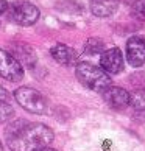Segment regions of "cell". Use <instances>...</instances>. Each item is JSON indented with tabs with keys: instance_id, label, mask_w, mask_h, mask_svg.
I'll return each instance as SVG.
<instances>
[{
	"instance_id": "4fadbf2b",
	"label": "cell",
	"mask_w": 145,
	"mask_h": 151,
	"mask_svg": "<svg viewBox=\"0 0 145 151\" xmlns=\"http://www.w3.org/2000/svg\"><path fill=\"white\" fill-rule=\"evenodd\" d=\"M131 14L137 20H145V0H136L131 6Z\"/></svg>"
},
{
	"instance_id": "5bb4252c",
	"label": "cell",
	"mask_w": 145,
	"mask_h": 151,
	"mask_svg": "<svg viewBox=\"0 0 145 151\" xmlns=\"http://www.w3.org/2000/svg\"><path fill=\"white\" fill-rule=\"evenodd\" d=\"M13 115H14V109H13V106L8 104L6 101H0V123L8 122Z\"/></svg>"
},
{
	"instance_id": "ba28073f",
	"label": "cell",
	"mask_w": 145,
	"mask_h": 151,
	"mask_svg": "<svg viewBox=\"0 0 145 151\" xmlns=\"http://www.w3.org/2000/svg\"><path fill=\"white\" fill-rule=\"evenodd\" d=\"M103 100L111 106L113 109H125L130 106V92L125 91L122 87H115V86H109L105 92H102Z\"/></svg>"
},
{
	"instance_id": "30bf717a",
	"label": "cell",
	"mask_w": 145,
	"mask_h": 151,
	"mask_svg": "<svg viewBox=\"0 0 145 151\" xmlns=\"http://www.w3.org/2000/svg\"><path fill=\"white\" fill-rule=\"evenodd\" d=\"M119 8V0H91V11L97 17H109Z\"/></svg>"
},
{
	"instance_id": "e0dca14e",
	"label": "cell",
	"mask_w": 145,
	"mask_h": 151,
	"mask_svg": "<svg viewBox=\"0 0 145 151\" xmlns=\"http://www.w3.org/2000/svg\"><path fill=\"white\" fill-rule=\"evenodd\" d=\"M36 151H56L55 148H50V147H44V148H39V150H36Z\"/></svg>"
},
{
	"instance_id": "7a4b0ae2",
	"label": "cell",
	"mask_w": 145,
	"mask_h": 151,
	"mask_svg": "<svg viewBox=\"0 0 145 151\" xmlns=\"http://www.w3.org/2000/svg\"><path fill=\"white\" fill-rule=\"evenodd\" d=\"M75 73L78 81L81 83L84 87L91 89L95 92H105L109 86H113L111 83V76L105 70H102L100 67L94 65L91 63H78Z\"/></svg>"
},
{
	"instance_id": "2e32d148",
	"label": "cell",
	"mask_w": 145,
	"mask_h": 151,
	"mask_svg": "<svg viewBox=\"0 0 145 151\" xmlns=\"http://www.w3.org/2000/svg\"><path fill=\"white\" fill-rule=\"evenodd\" d=\"M8 11V2H5V0H0V14L6 13Z\"/></svg>"
},
{
	"instance_id": "277c9868",
	"label": "cell",
	"mask_w": 145,
	"mask_h": 151,
	"mask_svg": "<svg viewBox=\"0 0 145 151\" xmlns=\"http://www.w3.org/2000/svg\"><path fill=\"white\" fill-rule=\"evenodd\" d=\"M0 76L8 81L17 83L24 78V69L22 64L13 55L0 48Z\"/></svg>"
},
{
	"instance_id": "52a82bcc",
	"label": "cell",
	"mask_w": 145,
	"mask_h": 151,
	"mask_svg": "<svg viewBox=\"0 0 145 151\" xmlns=\"http://www.w3.org/2000/svg\"><path fill=\"white\" fill-rule=\"evenodd\" d=\"M126 61L133 67H141L145 64V39L141 36H133L126 41Z\"/></svg>"
},
{
	"instance_id": "7c38bea8",
	"label": "cell",
	"mask_w": 145,
	"mask_h": 151,
	"mask_svg": "<svg viewBox=\"0 0 145 151\" xmlns=\"http://www.w3.org/2000/svg\"><path fill=\"white\" fill-rule=\"evenodd\" d=\"M105 52V44L102 39H97V37H91L87 39L86 45H84V53L87 55H98V53H103Z\"/></svg>"
},
{
	"instance_id": "8992f818",
	"label": "cell",
	"mask_w": 145,
	"mask_h": 151,
	"mask_svg": "<svg viewBox=\"0 0 145 151\" xmlns=\"http://www.w3.org/2000/svg\"><path fill=\"white\" fill-rule=\"evenodd\" d=\"M100 69L113 75L120 73L123 70V53H122V50L117 47L105 50L100 56Z\"/></svg>"
},
{
	"instance_id": "3957f363",
	"label": "cell",
	"mask_w": 145,
	"mask_h": 151,
	"mask_svg": "<svg viewBox=\"0 0 145 151\" xmlns=\"http://www.w3.org/2000/svg\"><path fill=\"white\" fill-rule=\"evenodd\" d=\"M14 98L22 108L31 114H44L47 111V98L31 87H19L14 92Z\"/></svg>"
},
{
	"instance_id": "9c48e42d",
	"label": "cell",
	"mask_w": 145,
	"mask_h": 151,
	"mask_svg": "<svg viewBox=\"0 0 145 151\" xmlns=\"http://www.w3.org/2000/svg\"><path fill=\"white\" fill-rule=\"evenodd\" d=\"M50 53H52L53 59L56 63L63 64V65H70L76 61V52L69 45H64V44H56L50 48Z\"/></svg>"
},
{
	"instance_id": "5b68a950",
	"label": "cell",
	"mask_w": 145,
	"mask_h": 151,
	"mask_svg": "<svg viewBox=\"0 0 145 151\" xmlns=\"http://www.w3.org/2000/svg\"><path fill=\"white\" fill-rule=\"evenodd\" d=\"M11 17L16 24L28 27L36 24V20L39 19V9L30 2H19L14 3L11 8Z\"/></svg>"
},
{
	"instance_id": "6da1fadb",
	"label": "cell",
	"mask_w": 145,
	"mask_h": 151,
	"mask_svg": "<svg viewBox=\"0 0 145 151\" xmlns=\"http://www.w3.org/2000/svg\"><path fill=\"white\" fill-rule=\"evenodd\" d=\"M5 139L11 151H36L48 147L53 142L55 134L42 123H28L24 119H19L8 123Z\"/></svg>"
},
{
	"instance_id": "8fae6325",
	"label": "cell",
	"mask_w": 145,
	"mask_h": 151,
	"mask_svg": "<svg viewBox=\"0 0 145 151\" xmlns=\"http://www.w3.org/2000/svg\"><path fill=\"white\" fill-rule=\"evenodd\" d=\"M130 104L134 108V111L145 115V91H136L130 93Z\"/></svg>"
},
{
	"instance_id": "9a60e30c",
	"label": "cell",
	"mask_w": 145,
	"mask_h": 151,
	"mask_svg": "<svg viewBox=\"0 0 145 151\" xmlns=\"http://www.w3.org/2000/svg\"><path fill=\"white\" fill-rule=\"evenodd\" d=\"M6 100H8V92L0 86V101H6Z\"/></svg>"
}]
</instances>
